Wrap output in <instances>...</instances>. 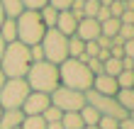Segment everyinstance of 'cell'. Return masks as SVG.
I'll return each mask as SVG.
<instances>
[{
	"label": "cell",
	"mask_w": 134,
	"mask_h": 129,
	"mask_svg": "<svg viewBox=\"0 0 134 129\" xmlns=\"http://www.w3.org/2000/svg\"><path fill=\"white\" fill-rule=\"evenodd\" d=\"M25 80H27L29 90L51 95L59 88V66H54V63H49V61H37V63L29 66Z\"/></svg>",
	"instance_id": "cell-3"
},
{
	"label": "cell",
	"mask_w": 134,
	"mask_h": 129,
	"mask_svg": "<svg viewBox=\"0 0 134 129\" xmlns=\"http://www.w3.org/2000/svg\"><path fill=\"white\" fill-rule=\"evenodd\" d=\"M39 17H42V22H44V27H46V29H54V27H56L59 10H56V7H51V5H44L42 10H39Z\"/></svg>",
	"instance_id": "cell-18"
},
{
	"label": "cell",
	"mask_w": 134,
	"mask_h": 129,
	"mask_svg": "<svg viewBox=\"0 0 134 129\" xmlns=\"http://www.w3.org/2000/svg\"><path fill=\"white\" fill-rule=\"evenodd\" d=\"M117 32H120V20L117 17H110V20H105V22H100V34L102 37H117Z\"/></svg>",
	"instance_id": "cell-21"
},
{
	"label": "cell",
	"mask_w": 134,
	"mask_h": 129,
	"mask_svg": "<svg viewBox=\"0 0 134 129\" xmlns=\"http://www.w3.org/2000/svg\"><path fill=\"white\" fill-rule=\"evenodd\" d=\"M0 37H3L7 44H10V42H17V25H15V20L5 17V22L0 25Z\"/></svg>",
	"instance_id": "cell-19"
},
{
	"label": "cell",
	"mask_w": 134,
	"mask_h": 129,
	"mask_svg": "<svg viewBox=\"0 0 134 129\" xmlns=\"http://www.w3.org/2000/svg\"><path fill=\"white\" fill-rule=\"evenodd\" d=\"M98 10H100L98 0H83V17H93V20H95Z\"/></svg>",
	"instance_id": "cell-25"
},
{
	"label": "cell",
	"mask_w": 134,
	"mask_h": 129,
	"mask_svg": "<svg viewBox=\"0 0 134 129\" xmlns=\"http://www.w3.org/2000/svg\"><path fill=\"white\" fill-rule=\"evenodd\" d=\"M15 25H17V42H22L25 46H34L44 39L46 27H44V22H42L37 10H25L15 20Z\"/></svg>",
	"instance_id": "cell-4"
},
{
	"label": "cell",
	"mask_w": 134,
	"mask_h": 129,
	"mask_svg": "<svg viewBox=\"0 0 134 129\" xmlns=\"http://www.w3.org/2000/svg\"><path fill=\"white\" fill-rule=\"evenodd\" d=\"M107 10H110V15H112V17L120 20V15L124 12V3H122V0H112V3L107 5Z\"/></svg>",
	"instance_id": "cell-29"
},
{
	"label": "cell",
	"mask_w": 134,
	"mask_h": 129,
	"mask_svg": "<svg viewBox=\"0 0 134 129\" xmlns=\"http://www.w3.org/2000/svg\"><path fill=\"white\" fill-rule=\"evenodd\" d=\"M98 3H100V5H105V7H107L110 3H112V0H98Z\"/></svg>",
	"instance_id": "cell-42"
},
{
	"label": "cell",
	"mask_w": 134,
	"mask_h": 129,
	"mask_svg": "<svg viewBox=\"0 0 134 129\" xmlns=\"http://www.w3.org/2000/svg\"><path fill=\"white\" fill-rule=\"evenodd\" d=\"M90 90H95V93H100V95H110V98H115L117 90H120V85H117V80H115L112 76H107V73H98L95 78H93Z\"/></svg>",
	"instance_id": "cell-10"
},
{
	"label": "cell",
	"mask_w": 134,
	"mask_h": 129,
	"mask_svg": "<svg viewBox=\"0 0 134 129\" xmlns=\"http://www.w3.org/2000/svg\"><path fill=\"white\" fill-rule=\"evenodd\" d=\"M68 59H81L85 61V42L78 39L76 34L68 37Z\"/></svg>",
	"instance_id": "cell-15"
},
{
	"label": "cell",
	"mask_w": 134,
	"mask_h": 129,
	"mask_svg": "<svg viewBox=\"0 0 134 129\" xmlns=\"http://www.w3.org/2000/svg\"><path fill=\"white\" fill-rule=\"evenodd\" d=\"M110 17H112V15H110V10H107L105 5H100V10H98V15H95V20H98V22H105V20H110Z\"/></svg>",
	"instance_id": "cell-36"
},
{
	"label": "cell",
	"mask_w": 134,
	"mask_h": 129,
	"mask_svg": "<svg viewBox=\"0 0 134 129\" xmlns=\"http://www.w3.org/2000/svg\"><path fill=\"white\" fill-rule=\"evenodd\" d=\"M32 59H29V46H25L22 42H10L5 46V54L0 59V71L5 78H25Z\"/></svg>",
	"instance_id": "cell-2"
},
{
	"label": "cell",
	"mask_w": 134,
	"mask_h": 129,
	"mask_svg": "<svg viewBox=\"0 0 134 129\" xmlns=\"http://www.w3.org/2000/svg\"><path fill=\"white\" fill-rule=\"evenodd\" d=\"M0 5H3L5 17H10V20H17L20 15L25 12V5H22V0H0Z\"/></svg>",
	"instance_id": "cell-16"
},
{
	"label": "cell",
	"mask_w": 134,
	"mask_h": 129,
	"mask_svg": "<svg viewBox=\"0 0 134 129\" xmlns=\"http://www.w3.org/2000/svg\"><path fill=\"white\" fill-rule=\"evenodd\" d=\"M120 129H134V119H129V117H124L122 122H120Z\"/></svg>",
	"instance_id": "cell-37"
},
{
	"label": "cell",
	"mask_w": 134,
	"mask_h": 129,
	"mask_svg": "<svg viewBox=\"0 0 134 129\" xmlns=\"http://www.w3.org/2000/svg\"><path fill=\"white\" fill-rule=\"evenodd\" d=\"M115 80L120 88H134V71H122Z\"/></svg>",
	"instance_id": "cell-26"
},
{
	"label": "cell",
	"mask_w": 134,
	"mask_h": 129,
	"mask_svg": "<svg viewBox=\"0 0 134 129\" xmlns=\"http://www.w3.org/2000/svg\"><path fill=\"white\" fill-rule=\"evenodd\" d=\"M49 100L54 107H59L61 112H81L85 107V93L81 90H71V88L59 85L56 90L49 95Z\"/></svg>",
	"instance_id": "cell-7"
},
{
	"label": "cell",
	"mask_w": 134,
	"mask_h": 129,
	"mask_svg": "<svg viewBox=\"0 0 134 129\" xmlns=\"http://www.w3.org/2000/svg\"><path fill=\"white\" fill-rule=\"evenodd\" d=\"M29 59H32V63H37V61H44V49H42V44L29 46Z\"/></svg>",
	"instance_id": "cell-31"
},
{
	"label": "cell",
	"mask_w": 134,
	"mask_h": 129,
	"mask_svg": "<svg viewBox=\"0 0 134 129\" xmlns=\"http://www.w3.org/2000/svg\"><path fill=\"white\" fill-rule=\"evenodd\" d=\"M120 22L122 25H134V10H124L120 15Z\"/></svg>",
	"instance_id": "cell-34"
},
{
	"label": "cell",
	"mask_w": 134,
	"mask_h": 129,
	"mask_svg": "<svg viewBox=\"0 0 134 129\" xmlns=\"http://www.w3.org/2000/svg\"><path fill=\"white\" fill-rule=\"evenodd\" d=\"M42 117H44V122H46V124H49V122H61L64 112H61L59 107H54V105H49V107L44 110V115H42Z\"/></svg>",
	"instance_id": "cell-24"
},
{
	"label": "cell",
	"mask_w": 134,
	"mask_h": 129,
	"mask_svg": "<svg viewBox=\"0 0 134 129\" xmlns=\"http://www.w3.org/2000/svg\"><path fill=\"white\" fill-rule=\"evenodd\" d=\"M115 100H117V105L127 112H134V88H120L117 90V95H115Z\"/></svg>",
	"instance_id": "cell-14"
},
{
	"label": "cell",
	"mask_w": 134,
	"mask_h": 129,
	"mask_svg": "<svg viewBox=\"0 0 134 129\" xmlns=\"http://www.w3.org/2000/svg\"><path fill=\"white\" fill-rule=\"evenodd\" d=\"M5 46H7V42L0 37V59H3V54H5Z\"/></svg>",
	"instance_id": "cell-39"
},
{
	"label": "cell",
	"mask_w": 134,
	"mask_h": 129,
	"mask_svg": "<svg viewBox=\"0 0 134 129\" xmlns=\"http://www.w3.org/2000/svg\"><path fill=\"white\" fill-rule=\"evenodd\" d=\"M100 54V44L93 39V42H85V59H95Z\"/></svg>",
	"instance_id": "cell-30"
},
{
	"label": "cell",
	"mask_w": 134,
	"mask_h": 129,
	"mask_svg": "<svg viewBox=\"0 0 134 129\" xmlns=\"http://www.w3.org/2000/svg\"><path fill=\"white\" fill-rule=\"evenodd\" d=\"M93 78L95 76L90 73V68L81 59H66L64 63H59V85H64V88L85 93V90H90Z\"/></svg>",
	"instance_id": "cell-1"
},
{
	"label": "cell",
	"mask_w": 134,
	"mask_h": 129,
	"mask_svg": "<svg viewBox=\"0 0 134 129\" xmlns=\"http://www.w3.org/2000/svg\"><path fill=\"white\" fill-rule=\"evenodd\" d=\"M61 124H64V129H83V119L78 112H64Z\"/></svg>",
	"instance_id": "cell-22"
},
{
	"label": "cell",
	"mask_w": 134,
	"mask_h": 129,
	"mask_svg": "<svg viewBox=\"0 0 134 129\" xmlns=\"http://www.w3.org/2000/svg\"><path fill=\"white\" fill-rule=\"evenodd\" d=\"M85 102L93 105L102 117H115V119H120V122L127 117V112L117 105L115 98H110V95H100V93H95V90H85Z\"/></svg>",
	"instance_id": "cell-8"
},
{
	"label": "cell",
	"mask_w": 134,
	"mask_h": 129,
	"mask_svg": "<svg viewBox=\"0 0 134 129\" xmlns=\"http://www.w3.org/2000/svg\"><path fill=\"white\" fill-rule=\"evenodd\" d=\"M17 129H22V127H17Z\"/></svg>",
	"instance_id": "cell-47"
},
{
	"label": "cell",
	"mask_w": 134,
	"mask_h": 129,
	"mask_svg": "<svg viewBox=\"0 0 134 129\" xmlns=\"http://www.w3.org/2000/svg\"><path fill=\"white\" fill-rule=\"evenodd\" d=\"M46 129H64V124H61V122H49Z\"/></svg>",
	"instance_id": "cell-38"
},
{
	"label": "cell",
	"mask_w": 134,
	"mask_h": 129,
	"mask_svg": "<svg viewBox=\"0 0 134 129\" xmlns=\"http://www.w3.org/2000/svg\"><path fill=\"white\" fill-rule=\"evenodd\" d=\"M76 37L83 39V42H93V39L100 37V22L93 20V17H83L78 20V27H76Z\"/></svg>",
	"instance_id": "cell-11"
},
{
	"label": "cell",
	"mask_w": 134,
	"mask_h": 129,
	"mask_svg": "<svg viewBox=\"0 0 134 129\" xmlns=\"http://www.w3.org/2000/svg\"><path fill=\"white\" fill-rule=\"evenodd\" d=\"M132 71H134V61H132Z\"/></svg>",
	"instance_id": "cell-45"
},
{
	"label": "cell",
	"mask_w": 134,
	"mask_h": 129,
	"mask_svg": "<svg viewBox=\"0 0 134 129\" xmlns=\"http://www.w3.org/2000/svg\"><path fill=\"white\" fill-rule=\"evenodd\" d=\"M117 37H120L122 42L134 39V25H122V22H120V32H117Z\"/></svg>",
	"instance_id": "cell-27"
},
{
	"label": "cell",
	"mask_w": 134,
	"mask_h": 129,
	"mask_svg": "<svg viewBox=\"0 0 134 129\" xmlns=\"http://www.w3.org/2000/svg\"><path fill=\"white\" fill-rule=\"evenodd\" d=\"M39 44L44 49V61L54 63V66H59L68 59V37H64L59 29H46L44 39Z\"/></svg>",
	"instance_id": "cell-5"
},
{
	"label": "cell",
	"mask_w": 134,
	"mask_h": 129,
	"mask_svg": "<svg viewBox=\"0 0 134 129\" xmlns=\"http://www.w3.org/2000/svg\"><path fill=\"white\" fill-rule=\"evenodd\" d=\"M25 119V112L22 110H3L0 115V129H17Z\"/></svg>",
	"instance_id": "cell-13"
},
{
	"label": "cell",
	"mask_w": 134,
	"mask_h": 129,
	"mask_svg": "<svg viewBox=\"0 0 134 129\" xmlns=\"http://www.w3.org/2000/svg\"><path fill=\"white\" fill-rule=\"evenodd\" d=\"M98 127L100 129H120V119H115V117H100Z\"/></svg>",
	"instance_id": "cell-28"
},
{
	"label": "cell",
	"mask_w": 134,
	"mask_h": 129,
	"mask_svg": "<svg viewBox=\"0 0 134 129\" xmlns=\"http://www.w3.org/2000/svg\"><path fill=\"white\" fill-rule=\"evenodd\" d=\"M0 115H3V110H0Z\"/></svg>",
	"instance_id": "cell-46"
},
{
	"label": "cell",
	"mask_w": 134,
	"mask_h": 129,
	"mask_svg": "<svg viewBox=\"0 0 134 129\" xmlns=\"http://www.w3.org/2000/svg\"><path fill=\"white\" fill-rule=\"evenodd\" d=\"M5 22V12H3V5H0V25Z\"/></svg>",
	"instance_id": "cell-40"
},
{
	"label": "cell",
	"mask_w": 134,
	"mask_h": 129,
	"mask_svg": "<svg viewBox=\"0 0 134 129\" xmlns=\"http://www.w3.org/2000/svg\"><path fill=\"white\" fill-rule=\"evenodd\" d=\"M20 127H22V129H46V122H44L42 115H32V117L25 115V119H22Z\"/></svg>",
	"instance_id": "cell-23"
},
{
	"label": "cell",
	"mask_w": 134,
	"mask_h": 129,
	"mask_svg": "<svg viewBox=\"0 0 134 129\" xmlns=\"http://www.w3.org/2000/svg\"><path fill=\"white\" fill-rule=\"evenodd\" d=\"M29 95V85L25 78H7L0 88V110H20Z\"/></svg>",
	"instance_id": "cell-6"
},
{
	"label": "cell",
	"mask_w": 134,
	"mask_h": 129,
	"mask_svg": "<svg viewBox=\"0 0 134 129\" xmlns=\"http://www.w3.org/2000/svg\"><path fill=\"white\" fill-rule=\"evenodd\" d=\"M122 59H112V56H110L107 61H102V73H107V76H112V78H117L122 73Z\"/></svg>",
	"instance_id": "cell-20"
},
{
	"label": "cell",
	"mask_w": 134,
	"mask_h": 129,
	"mask_svg": "<svg viewBox=\"0 0 134 129\" xmlns=\"http://www.w3.org/2000/svg\"><path fill=\"white\" fill-rule=\"evenodd\" d=\"M83 129H100V127H83Z\"/></svg>",
	"instance_id": "cell-44"
},
{
	"label": "cell",
	"mask_w": 134,
	"mask_h": 129,
	"mask_svg": "<svg viewBox=\"0 0 134 129\" xmlns=\"http://www.w3.org/2000/svg\"><path fill=\"white\" fill-rule=\"evenodd\" d=\"M71 3H73V0H49V5H51V7H56L59 12H61V10H68Z\"/></svg>",
	"instance_id": "cell-33"
},
{
	"label": "cell",
	"mask_w": 134,
	"mask_h": 129,
	"mask_svg": "<svg viewBox=\"0 0 134 129\" xmlns=\"http://www.w3.org/2000/svg\"><path fill=\"white\" fill-rule=\"evenodd\" d=\"M76 27H78V20L71 15V10H61L59 17H56V27H54V29H59L64 37H73Z\"/></svg>",
	"instance_id": "cell-12"
},
{
	"label": "cell",
	"mask_w": 134,
	"mask_h": 129,
	"mask_svg": "<svg viewBox=\"0 0 134 129\" xmlns=\"http://www.w3.org/2000/svg\"><path fill=\"white\" fill-rule=\"evenodd\" d=\"M78 115H81V119H83V127H98V122H100V112L93 107V105H88L85 102V107L78 112Z\"/></svg>",
	"instance_id": "cell-17"
},
{
	"label": "cell",
	"mask_w": 134,
	"mask_h": 129,
	"mask_svg": "<svg viewBox=\"0 0 134 129\" xmlns=\"http://www.w3.org/2000/svg\"><path fill=\"white\" fill-rule=\"evenodd\" d=\"M22 5H25V10H42L44 5H49V0H22Z\"/></svg>",
	"instance_id": "cell-32"
},
{
	"label": "cell",
	"mask_w": 134,
	"mask_h": 129,
	"mask_svg": "<svg viewBox=\"0 0 134 129\" xmlns=\"http://www.w3.org/2000/svg\"><path fill=\"white\" fill-rule=\"evenodd\" d=\"M127 117H129V119H134V112H129V115H127Z\"/></svg>",
	"instance_id": "cell-43"
},
{
	"label": "cell",
	"mask_w": 134,
	"mask_h": 129,
	"mask_svg": "<svg viewBox=\"0 0 134 129\" xmlns=\"http://www.w3.org/2000/svg\"><path fill=\"white\" fill-rule=\"evenodd\" d=\"M51 105L49 100V95L46 93H37V90H29V95L25 98V102H22V112H25L27 117H32V115H44V110Z\"/></svg>",
	"instance_id": "cell-9"
},
{
	"label": "cell",
	"mask_w": 134,
	"mask_h": 129,
	"mask_svg": "<svg viewBox=\"0 0 134 129\" xmlns=\"http://www.w3.org/2000/svg\"><path fill=\"white\" fill-rule=\"evenodd\" d=\"M122 51H124V56H127V59H134V39H129V42L122 44Z\"/></svg>",
	"instance_id": "cell-35"
},
{
	"label": "cell",
	"mask_w": 134,
	"mask_h": 129,
	"mask_svg": "<svg viewBox=\"0 0 134 129\" xmlns=\"http://www.w3.org/2000/svg\"><path fill=\"white\" fill-rule=\"evenodd\" d=\"M5 80H7V78L3 76V71H0V88H3V85H5Z\"/></svg>",
	"instance_id": "cell-41"
}]
</instances>
